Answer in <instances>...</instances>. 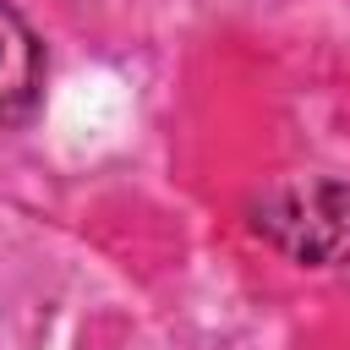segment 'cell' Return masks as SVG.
<instances>
[{"instance_id": "6da1fadb", "label": "cell", "mask_w": 350, "mask_h": 350, "mask_svg": "<svg viewBox=\"0 0 350 350\" xmlns=\"http://www.w3.org/2000/svg\"><path fill=\"white\" fill-rule=\"evenodd\" d=\"M252 230L306 268H350V186L345 180H279L252 197Z\"/></svg>"}, {"instance_id": "7a4b0ae2", "label": "cell", "mask_w": 350, "mask_h": 350, "mask_svg": "<svg viewBox=\"0 0 350 350\" xmlns=\"http://www.w3.org/2000/svg\"><path fill=\"white\" fill-rule=\"evenodd\" d=\"M44 82V44L16 5L0 0V120L22 115Z\"/></svg>"}]
</instances>
